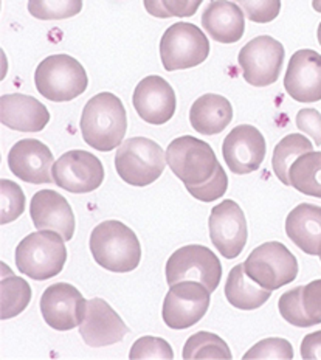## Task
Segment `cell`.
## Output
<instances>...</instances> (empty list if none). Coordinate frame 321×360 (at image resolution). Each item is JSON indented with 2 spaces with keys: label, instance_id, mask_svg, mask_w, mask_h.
I'll use <instances>...</instances> for the list:
<instances>
[{
  "label": "cell",
  "instance_id": "d4e9b609",
  "mask_svg": "<svg viewBox=\"0 0 321 360\" xmlns=\"http://www.w3.org/2000/svg\"><path fill=\"white\" fill-rule=\"evenodd\" d=\"M259 284L253 281L245 274L244 264H237L230 270L225 283V297L231 306L241 311H255L267 303L272 290L258 288Z\"/></svg>",
  "mask_w": 321,
  "mask_h": 360
},
{
  "label": "cell",
  "instance_id": "ee69618b",
  "mask_svg": "<svg viewBox=\"0 0 321 360\" xmlns=\"http://www.w3.org/2000/svg\"><path fill=\"white\" fill-rule=\"evenodd\" d=\"M320 261H321V255H320Z\"/></svg>",
  "mask_w": 321,
  "mask_h": 360
},
{
  "label": "cell",
  "instance_id": "7402d4cb",
  "mask_svg": "<svg viewBox=\"0 0 321 360\" xmlns=\"http://www.w3.org/2000/svg\"><path fill=\"white\" fill-rule=\"evenodd\" d=\"M202 25L216 42L235 44L245 32V14L235 2L213 0L202 14Z\"/></svg>",
  "mask_w": 321,
  "mask_h": 360
},
{
  "label": "cell",
  "instance_id": "3957f363",
  "mask_svg": "<svg viewBox=\"0 0 321 360\" xmlns=\"http://www.w3.org/2000/svg\"><path fill=\"white\" fill-rule=\"evenodd\" d=\"M64 238L55 230H41L25 236L16 249L20 274L44 281L63 272L67 261Z\"/></svg>",
  "mask_w": 321,
  "mask_h": 360
},
{
  "label": "cell",
  "instance_id": "f35d334b",
  "mask_svg": "<svg viewBox=\"0 0 321 360\" xmlns=\"http://www.w3.org/2000/svg\"><path fill=\"white\" fill-rule=\"evenodd\" d=\"M204 0H162L163 6L173 18H191Z\"/></svg>",
  "mask_w": 321,
  "mask_h": 360
},
{
  "label": "cell",
  "instance_id": "60d3db41",
  "mask_svg": "<svg viewBox=\"0 0 321 360\" xmlns=\"http://www.w3.org/2000/svg\"><path fill=\"white\" fill-rule=\"evenodd\" d=\"M145 2V8L146 11L151 14L154 18H159V19H169L173 18L171 14L166 11L165 6H163L162 0H143Z\"/></svg>",
  "mask_w": 321,
  "mask_h": 360
},
{
  "label": "cell",
  "instance_id": "1f68e13d",
  "mask_svg": "<svg viewBox=\"0 0 321 360\" xmlns=\"http://www.w3.org/2000/svg\"><path fill=\"white\" fill-rule=\"evenodd\" d=\"M0 190H2V207H0L2 217H0V222L6 225L16 221L24 213L25 194L16 182L6 179H2V182H0Z\"/></svg>",
  "mask_w": 321,
  "mask_h": 360
},
{
  "label": "cell",
  "instance_id": "ac0fdd59",
  "mask_svg": "<svg viewBox=\"0 0 321 360\" xmlns=\"http://www.w3.org/2000/svg\"><path fill=\"white\" fill-rule=\"evenodd\" d=\"M53 163V154L48 146L34 139L18 141L8 154L10 171L24 182L33 185L55 182L53 174H51Z\"/></svg>",
  "mask_w": 321,
  "mask_h": 360
},
{
  "label": "cell",
  "instance_id": "8d00e7d4",
  "mask_svg": "<svg viewBox=\"0 0 321 360\" xmlns=\"http://www.w3.org/2000/svg\"><path fill=\"white\" fill-rule=\"evenodd\" d=\"M295 122L298 129L312 137L317 146H321V114L317 109H301Z\"/></svg>",
  "mask_w": 321,
  "mask_h": 360
},
{
  "label": "cell",
  "instance_id": "836d02e7",
  "mask_svg": "<svg viewBox=\"0 0 321 360\" xmlns=\"http://www.w3.org/2000/svg\"><path fill=\"white\" fill-rule=\"evenodd\" d=\"M245 359H294V349L292 345L286 339H278V337H272V339H264L258 342L255 347L250 348L249 352L244 354Z\"/></svg>",
  "mask_w": 321,
  "mask_h": 360
},
{
  "label": "cell",
  "instance_id": "52a82bcc",
  "mask_svg": "<svg viewBox=\"0 0 321 360\" xmlns=\"http://www.w3.org/2000/svg\"><path fill=\"white\" fill-rule=\"evenodd\" d=\"M244 269L253 281L272 292L287 286L298 276L295 255L278 241L264 243L256 247L245 259Z\"/></svg>",
  "mask_w": 321,
  "mask_h": 360
},
{
  "label": "cell",
  "instance_id": "4316f807",
  "mask_svg": "<svg viewBox=\"0 0 321 360\" xmlns=\"http://www.w3.org/2000/svg\"><path fill=\"white\" fill-rule=\"evenodd\" d=\"M310 151H313V146L308 137H304L301 134H289L273 149L272 168L275 176L286 186H289V169L292 167V163L300 155Z\"/></svg>",
  "mask_w": 321,
  "mask_h": 360
},
{
  "label": "cell",
  "instance_id": "ba28073f",
  "mask_svg": "<svg viewBox=\"0 0 321 360\" xmlns=\"http://www.w3.org/2000/svg\"><path fill=\"white\" fill-rule=\"evenodd\" d=\"M210 55V42L202 30L190 22H177L162 36L160 58L168 72L200 65Z\"/></svg>",
  "mask_w": 321,
  "mask_h": 360
},
{
  "label": "cell",
  "instance_id": "d6986e66",
  "mask_svg": "<svg viewBox=\"0 0 321 360\" xmlns=\"http://www.w3.org/2000/svg\"><path fill=\"white\" fill-rule=\"evenodd\" d=\"M286 92L300 103L321 100V55L303 49L290 58L284 77Z\"/></svg>",
  "mask_w": 321,
  "mask_h": 360
},
{
  "label": "cell",
  "instance_id": "4fadbf2b",
  "mask_svg": "<svg viewBox=\"0 0 321 360\" xmlns=\"http://www.w3.org/2000/svg\"><path fill=\"white\" fill-rule=\"evenodd\" d=\"M210 239L223 258L235 259L247 244V219L235 200L227 199L211 210Z\"/></svg>",
  "mask_w": 321,
  "mask_h": 360
},
{
  "label": "cell",
  "instance_id": "4dcf8cb0",
  "mask_svg": "<svg viewBox=\"0 0 321 360\" xmlns=\"http://www.w3.org/2000/svg\"><path fill=\"white\" fill-rule=\"evenodd\" d=\"M280 314L282 315L287 323L298 326V328H310L315 326L310 315L306 311L303 304V286L295 288L292 290L286 292L280 297L278 302Z\"/></svg>",
  "mask_w": 321,
  "mask_h": 360
},
{
  "label": "cell",
  "instance_id": "44dd1931",
  "mask_svg": "<svg viewBox=\"0 0 321 360\" xmlns=\"http://www.w3.org/2000/svg\"><path fill=\"white\" fill-rule=\"evenodd\" d=\"M0 120L14 131L39 132L48 124L50 112L33 96L10 94L0 98Z\"/></svg>",
  "mask_w": 321,
  "mask_h": 360
},
{
  "label": "cell",
  "instance_id": "8992f818",
  "mask_svg": "<svg viewBox=\"0 0 321 360\" xmlns=\"http://www.w3.org/2000/svg\"><path fill=\"white\" fill-rule=\"evenodd\" d=\"M166 162L171 171L186 186L202 185L208 182L219 168L218 157L207 141L183 135L169 143Z\"/></svg>",
  "mask_w": 321,
  "mask_h": 360
},
{
  "label": "cell",
  "instance_id": "d590c367",
  "mask_svg": "<svg viewBox=\"0 0 321 360\" xmlns=\"http://www.w3.org/2000/svg\"><path fill=\"white\" fill-rule=\"evenodd\" d=\"M227 188H228V177L221 165L218 171L214 172V176L208 180V182L202 185L186 186V190H188L191 196L196 198L200 202H213L216 199H221L223 194L227 193Z\"/></svg>",
  "mask_w": 321,
  "mask_h": 360
},
{
  "label": "cell",
  "instance_id": "484cf974",
  "mask_svg": "<svg viewBox=\"0 0 321 360\" xmlns=\"http://www.w3.org/2000/svg\"><path fill=\"white\" fill-rule=\"evenodd\" d=\"M290 186L296 191L321 199V153H306L289 169Z\"/></svg>",
  "mask_w": 321,
  "mask_h": 360
},
{
  "label": "cell",
  "instance_id": "7a4b0ae2",
  "mask_svg": "<svg viewBox=\"0 0 321 360\" xmlns=\"http://www.w3.org/2000/svg\"><path fill=\"white\" fill-rule=\"evenodd\" d=\"M91 252L96 264L114 274L136 270L141 259V245L137 235L119 221H104L91 235Z\"/></svg>",
  "mask_w": 321,
  "mask_h": 360
},
{
  "label": "cell",
  "instance_id": "74e56055",
  "mask_svg": "<svg viewBox=\"0 0 321 360\" xmlns=\"http://www.w3.org/2000/svg\"><path fill=\"white\" fill-rule=\"evenodd\" d=\"M303 304L310 315L313 323H321V280L309 283L303 286Z\"/></svg>",
  "mask_w": 321,
  "mask_h": 360
},
{
  "label": "cell",
  "instance_id": "f1b7e54d",
  "mask_svg": "<svg viewBox=\"0 0 321 360\" xmlns=\"http://www.w3.org/2000/svg\"><path fill=\"white\" fill-rule=\"evenodd\" d=\"M182 356L185 360L191 359H225L233 357L228 345L219 335L207 331L192 334L186 340Z\"/></svg>",
  "mask_w": 321,
  "mask_h": 360
},
{
  "label": "cell",
  "instance_id": "2e32d148",
  "mask_svg": "<svg viewBox=\"0 0 321 360\" xmlns=\"http://www.w3.org/2000/svg\"><path fill=\"white\" fill-rule=\"evenodd\" d=\"M132 104L141 120L149 124H165L176 114V92L166 79L151 75L141 79L133 90Z\"/></svg>",
  "mask_w": 321,
  "mask_h": 360
},
{
  "label": "cell",
  "instance_id": "ffe728a7",
  "mask_svg": "<svg viewBox=\"0 0 321 360\" xmlns=\"http://www.w3.org/2000/svg\"><path fill=\"white\" fill-rule=\"evenodd\" d=\"M30 214L36 229L55 230L64 238V241H72L74 235V214L69 202L58 191H37L32 199Z\"/></svg>",
  "mask_w": 321,
  "mask_h": 360
},
{
  "label": "cell",
  "instance_id": "b9f144b4",
  "mask_svg": "<svg viewBox=\"0 0 321 360\" xmlns=\"http://www.w3.org/2000/svg\"><path fill=\"white\" fill-rule=\"evenodd\" d=\"M312 6L317 13H321V0H312Z\"/></svg>",
  "mask_w": 321,
  "mask_h": 360
},
{
  "label": "cell",
  "instance_id": "9c48e42d",
  "mask_svg": "<svg viewBox=\"0 0 321 360\" xmlns=\"http://www.w3.org/2000/svg\"><path fill=\"white\" fill-rule=\"evenodd\" d=\"M166 281L169 286L176 283L194 280L214 292L222 278L219 258L205 245L191 244L177 249L166 262Z\"/></svg>",
  "mask_w": 321,
  "mask_h": 360
},
{
  "label": "cell",
  "instance_id": "e0dca14e",
  "mask_svg": "<svg viewBox=\"0 0 321 360\" xmlns=\"http://www.w3.org/2000/svg\"><path fill=\"white\" fill-rule=\"evenodd\" d=\"M128 333L129 328L109 303L101 298L89 300L84 321L79 325L86 345L92 348L109 347L122 342Z\"/></svg>",
  "mask_w": 321,
  "mask_h": 360
},
{
  "label": "cell",
  "instance_id": "603a6c76",
  "mask_svg": "<svg viewBox=\"0 0 321 360\" xmlns=\"http://www.w3.org/2000/svg\"><path fill=\"white\" fill-rule=\"evenodd\" d=\"M286 233L298 249L312 257L321 255V207L300 204L289 213Z\"/></svg>",
  "mask_w": 321,
  "mask_h": 360
},
{
  "label": "cell",
  "instance_id": "6da1fadb",
  "mask_svg": "<svg viewBox=\"0 0 321 360\" xmlns=\"http://www.w3.org/2000/svg\"><path fill=\"white\" fill-rule=\"evenodd\" d=\"M128 131V115L122 100L110 92L92 96L81 115V132L86 143L101 153L118 148Z\"/></svg>",
  "mask_w": 321,
  "mask_h": 360
},
{
  "label": "cell",
  "instance_id": "e575fe53",
  "mask_svg": "<svg viewBox=\"0 0 321 360\" xmlns=\"http://www.w3.org/2000/svg\"><path fill=\"white\" fill-rule=\"evenodd\" d=\"M242 6L244 14L256 24H268L278 18L281 0H235Z\"/></svg>",
  "mask_w": 321,
  "mask_h": 360
},
{
  "label": "cell",
  "instance_id": "277c9868",
  "mask_svg": "<svg viewBox=\"0 0 321 360\" xmlns=\"http://www.w3.org/2000/svg\"><path fill=\"white\" fill-rule=\"evenodd\" d=\"M34 84L44 98L65 103L86 92L89 78L78 59L70 55H51L37 65Z\"/></svg>",
  "mask_w": 321,
  "mask_h": 360
},
{
  "label": "cell",
  "instance_id": "d6a6232c",
  "mask_svg": "<svg viewBox=\"0 0 321 360\" xmlns=\"http://www.w3.org/2000/svg\"><path fill=\"white\" fill-rule=\"evenodd\" d=\"M129 357L132 360L138 359H165V360H173L174 352L171 345L160 339V337H141L136 343L132 345Z\"/></svg>",
  "mask_w": 321,
  "mask_h": 360
},
{
  "label": "cell",
  "instance_id": "83f0119b",
  "mask_svg": "<svg viewBox=\"0 0 321 360\" xmlns=\"http://www.w3.org/2000/svg\"><path fill=\"white\" fill-rule=\"evenodd\" d=\"M2 270V320H8L27 309L32 302V288L24 278L13 275L5 264Z\"/></svg>",
  "mask_w": 321,
  "mask_h": 360
},
{
  "label": "cell",
  "instance_id": "f546056e",
  "mask_svg": "<svg viewBox=\"0 0 321 360\" xmlns=\"http://www.w3.org/2000/svg\"><path fill=\"white\" fill-rule=\"evenodd\" d=\"M83 0H28V11L41 20H61L77 16Z\"/></svg>",
  "mask_w": 321,
  "mask_h": 360
},
{
  "label": "cell",
  "instance_id": "7c38bea8",
  "mask_svg": "<svg viewBox=\"0 0 321 360\" xmlns=\"http://www.w3.org/2000/svg\"><path fill=\"white\" fill-rule=\"evenodd\" d=\"M55 184L69 193L84 194L100 188L104 180V167L98 157L83 149L63 154L51 168Z\"/></svg>",
  "mask_w": 321,
  "mask_h": 360
},
{
  "label": "cell",
  "instance_id": "30bf717a",
  "mask_svg": "<svg viewBox=\"0 0 321 360\" xmlns=\"http://www.w3.org/2000/svg\"><path fill=\"white\" fill-rule=\"evenodd\" d=\"M237 63L250 86L267 87L280 79L284 47L270 36H258L241 49Z\"/></svg>",
  "mask_w": 321,
  "mask_h": 360
},
{
  "label": "cell",
  "instance_id": "8fae6325",
  "mask_svg": "<svg viewBox=\"0 0 321 360\" xmlns=\"http://www.w3.org/2000/svg\"><path fill=\"white\" fill-rule=\"evenodd\" d=\"M211 292L202 283L186 280L169 288L163 302L162 317L171 329L191 328L205 317Z\"/></svg>",
  "mask_w": 321,
  "mask_h": 360
},
{
  "label": "cell",
  "instance_id": "9a60e30c",
  "mask_svg": "<svg viewBox=\"0 0 321 360\" xmlns=\"http://www.w3.org/2000/svg\"><path fill=\"white\" fill-rule=\"evenodd\" d=\"M267 153L264 135L255 126L241 124L231 131L222 145V155L233 174H250L259 169Z\"/></svg>",
  "mask_w": 321,
  "mask_h": 360
},
{
  "label": "cell",
  "instance_id": "5b68a950",
  "mask_svg": "<svg viewBox=\"0 0 321 360\" xmlns=\"http://www.w3.org/2000/svg\"><path fill=\"white\" fill-rule=\"evenodd\" d=\"M166 163L162 146L146 137L128 139L115 154L118 176L132 186L154 184L163 174Z\"/></svg>",
  "mask_w": 321,
  "mask_h": 360
},
{
  "label": "cell",
  "instance_id": "cb8c5ba5",
  "mask_svg": "<svg viewBox=\"0 0 321 360\" xmlns=\"http://www.w3.org/2000/svg\"><path fill=\"white\" fill-rule=\"evenodd\" d=\"M233 120V108L225 96L205 94L192 103L190 123L202 135L221 134Z\"/></svg>",
  "mask_w": 321,
  "mask_h": 360
},
{
  "label": "cell",
  "instance_id": "ab89813d",
  "mask_svg": "<svg viewBox=\"0 0 321 360\" xmlns=\"http://www.w3.org/2000/svg\"><path fill=\"white\" fill-rule=\"evenodd\" d=\"M303 359H320L321 360V331L308 334L301 342Z\"/></svg>",
  "mask_w": 321,
  "mask_h": 360
},
{
  "label": "cell",
  "instance_id": "5bb4252c",
  "mask_svg": "<svg viewBox=\"0 0 321 360\" xmlns=\"http://www.w3.org/2000/svg\"><path fill=\"white\" fill-rule=\"evenodd\" d=\"M87 302L69 283L51 284L41 297V312L46 323L56 331H70L84 321Z\"/></svg>",
  "mask_w": 321,
  "mask_h": 360
},
{
  "label": "cell",
  "instance_id": "7bdbcfd3",
  "mask_svg": "<svg viewBox=\"0 0 321 360\" xmlns=\"http://www.w3.org/2000/svg\"><path fill=\"white\" fill-rule=\"evenodd\" d=\"M317 37H318V44L321 45V22H320V25H318V32H317Z\"/></svg>",
  "mask_w": 321,
  "mask_h": 360
}]
</instances>
